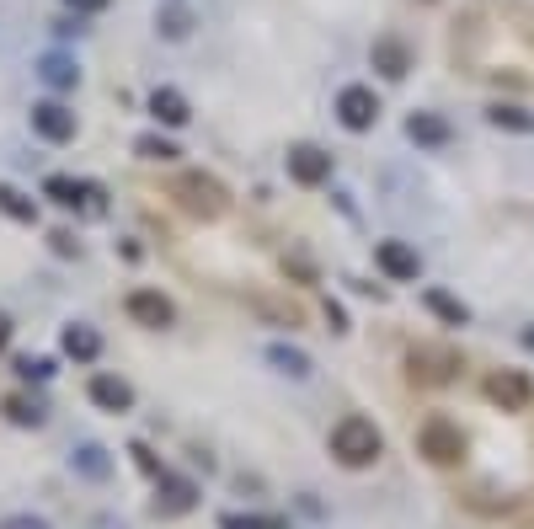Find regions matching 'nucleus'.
Returning <instances> with one entry per match:
<instances>
[{"mask_svg":"<svg viewBox=\"0 0 534 529\" xmlns=\"http://www.w3.org/2000/svg\"><path fill=\"white\" fill-rule=\"evenodd\" d=\"M380 449H385L380 428H374L369 417H358V412H348V417L332 428V455H337L342 465H353V471L374 465V460H380Z\"/></svg>","mask_w":534,"mask_h":529,"instance_id":"f257e3e1","label":"nucleus"},{"mask_svg":"<svg viewBox=\"0 0 534 529\" xmlns=\"http://www.w3.org/2000/svg\"><path fill=\"white\" fill-rule=\"evenodd\" d=\"M171 198L193 214V220H225L230 214V193L219 177H203V171H182L177 188H171Z\"/></svg>","mask_w":534,"mask_h":529,"instance_id":"f03ea898","label":"nucleus"},{"mask_svg":"<svg viewBox=\"0 0 534 529\" xmlns=\"http://www.w3.org/2000/svg\"><path fill=\"white\" fill-rule=\"evenodd\" d=\"M460 369H465V359L454 348H412V353H406V375H412V385H422V391L449 385Z\"/></svg>","mask_w":534,"mask_h":529,"instance_id":"7ed1b4c3","label":"nucleus"},{"mask_svg":"<svg viewBox=\"0 0 534 529\" xmlns=\"http://www.w3.org/2000/svg\"><path fill=\"white\" fill-rule=\"evenodd\" d=\"M417 449L433 465H460L465 460V433H460V423H449V417H428L422 433H417Z\"/></svg>","mask_w":534,"mask_h":529,"instance_id":"20e7f679","label":"nucleus"},{"mask_svg":"<svg viewBox=\"0 0 534 529\" xmlns=\"http://www.w3.org/2000/svg\"><path fill=\"white\" fill-rule=\"evenodd\" d=\"M337 118H342V129L364 134V129H374V118H380V97H374L369 86H342V97H337Z\"/></svg>","mask_w":534,"mask_h":529,"instance_id":"39448f33","label":"nucleus"},{"mask_svg":"<svg viewBox=\"0 0 534 529\" xmlns=\"http://www.w3.org/2000/svg\"><path fill=\"white\" fill-rule=\"evenodd\" d=\"M123 310H129V321L150 326V332H166V326L177 321V310H171V300L161 289H134L129 300H123Z\"/></svg>","mask_w":534,"mask_h":529,"instance_id":"423d86ee","label":"nucleus"},{"mask_svg":"<svg viewBox=\"0 0 534 529\" xmlns=\"http://www.w3.org/2000/svg\"><path fill=\"white\" fill-rule=\"evenodd\" d=\"M289 177L300 182V188H321V182L332 177V155L316 150V145H294L289 150Z\"/></svg>","mask_w":534,"mask_h":529,"instance_id":"0eeeda50","label":"nucleus"},{"mask_svg":"<svg viewBox=\"0 0 534 529\" xmlns=\"http://www.w3.org/2000/svg\"><path fill=\"white\" fill-rule=\"evenodd\" d=\"M33 134L49 139V145H65V139H75V113L65 102H38L33 107Z\"/></svg>","mask_w":534,"mask_h":529,"instance_id":"6e6552de","label":"nucleus"},{"mask_svg":"<svg viewBox=\"0 0 534 529\" xmlns=\"http://www.w3.org/2000/svg\"><path fill=\"white\" fill-rule=\"evenodd\" d=\"M486 396H492L502 412H524L534 391H529V380L518 375V369H497V375H486Z\"/></svg>","mask_w":534,"mask_h":529,"instance_id":"1a4fd4ad","label":"nucleus"},{"mask_svg":"<svg viewBox=\"0 0 534 529\" xmlns=\"http://www.w3.org/2000/svg\"><path fill=\"white\" fill-rule=\"evenodd\" d=\"M374 262H380V273L396 278V284H412V278L422 273V262H417V252L406 241H380L374 246Z\"/></svg>","mask_w":534,"mask_h":529,"instance_id":"9d476101","label":"nucleus"},{"mask_svg":"<svg viewBox=\"0 0 534 529\" xmlns=\"http://www.w3.org/2000/svg\"><path fill=\"white\" fill-rule=\"evenodd\" d=\"M374 70L385 75V81H401L406 70H412V49H406L401 38H374Z\"/></svg>","mask_w":534,"mask_h":529,"instance_id":"9b49d317","label":"nucleus"},{"mask_svg":"<svg viewBox=\"0 0 534 529\" xmlns=\"http://www.w3.org/2000/svg\"><path fill=\"white\" fill-rule=\"evenodd\" d=\"M406 139H412V145H428V150H444L454 139V129L438 113H412L406 118Z\"/></svg>","mask_w":534,"mask_h":529,"instance_id":"f8f14e48","label":"nucleus"},{"mask_svg":"<svg viewBox=\"0 0 534 529\" xmlns=\"http://www.w3.org/2000/svg\"><path fill=\"white\" fill-rule=\"evenodd\" d=\"M150 113L161 118L166 129H182V123L193 118V107H187V97H182L177 86H155V91H150Z\"/></svg>","mask_w":534,"mask_h":529,"instance_id":"ddd939ff","label":"nucleus"},{"mask_svg":"<svg viewBox=\"0 0 534 529\" xmlns=\"http://www.w3.org/2000/svg\"><path fill=\"white\" fill-rule=\"evenodd\" d=\"M193 503H198V487H193V481L161 471V497H155V513H187Z\"/></svg>","mask_w":534,"mask_h":529,"instance_id":"4468645a","label":"nucleus"},{"mask_svg":"<svg viewBox=\"0 0 534 529\" xmlns=\"http://www.w3.org/2000/svg\"><path fill=\"white\" fill-rule=\"evenodd\" d=\"M91 401H97L102 412H129L134 391H129V380H118V375H97L91 380Z\"/></svg>","mask_w":534,"mask_h":529,"instance_id":"2eb2a0df","label":"nucleus"},{"mask_svg":"<svg viewBox=\"0 0 534 529\" xmlns=\"http://www.w3.org/2000/svg\"><path fill=\"white\" fill-rule=\"evenodd\" d=\"M59 342H65V353H70L75 364H91V359H97V353H102V337L91 332V326H81V321H75V326H65V337H59Z\"/></svg>","mask_w":534,"mask_h":529,"instance_id":"dca6fc26","label":"nucleus"},{"mask_svg":"<svg viewBox=\"0 0 534 529\" xmlns=\"http://www.w3.org/2000/svg\"><path fill=\"white\" fill-rule=\"evenodd\" d=\"M38 75H43V86H54V91H70L75 81H81L75 59H65V54H43L38 59Z\"/></svg>","mask_w":534,"mask_h":529,"instance_id":"f3484780","label":"nucleus"},{"mask_svg":"<svg viewBox=\"0 0 534 529\" xmlns=\"http://www.w3.org/2000/svg\"><path fill=\"white\" fill-rule=\"evenodd\" d=\"M75 471L91 476V481H102L107 471H113V465H107V449L102 444H81V449H75Z\"/></svg>","mask_w":534,"mask_h":529,"instance_id":"a211bd4d","label":"nucleus"},{"mask_svg":"<svg viewBox=\"0 0 534 529\" xmlns=\"http://www.w3.org/2000/svg\"><path fill=\"white\" fill-rule=\"evenodd\" d=\"M267 359L284 369V375H294V380H305V375H310V359H305L300 348H284V342H273V348H267Z\"/></svg>","mask_w":534,"mask_h":529,"instance_id":"6ab92c4d","label":"nucleus"},{"mask_svg":"<svg viewBox=\"0 0 534 529\" xmlns=\"http://www.w3.org/2000/svg\"><path fill=\"white\" fill-rule=\"evenodd\" d=\"M428 310H433V316H444L449 326H465V305L454 300V294H444V289H428Z\"/></svg>","mask_w":534,"mask_h":529,"instance_id":"aec40b11","label":"nucleus"},{"mask_svg":"<svg viewBox=\"0 0 534 529\" xmlns=\"http://www.w3.org/2000/svg\"><path fill=\"white\" fill-rule=\"evenodd\" d=\"M0 209H6L11 220H38V204H33V198H22L17 188H6V182H0Z\"/></svg>","mask_w":534,"mask_h":529,"instance_id":"412c9836","label":"nucleus"},{"mask_svg":"<svg viewBox=\"0 0 534 529\" xmlns=\"http://www.w3.org/2000/svg\"><path fill=\"white\" fill-rule=\"evenodd\" d=\"M134 150L145 155V161H161V166H166V161H177V155H182V150L171 145V139H161V134H145V139H139Z\"/></svg>","mask_w":534,"mask_h":529,"instance_id":"4be33fe9","label":"nucleus"},{"mask_svg":"<svg viewBox=\"0 0 534 529\" xmlns=\"http://www.w3.org/2000/svg\"><path fill=\"white\" fill-rule=\"evenodd\" d=\"M492 123H497V129H513V134H529L534 129V118L524 113V107H492Z\"/></svg>","mask_w":534,"mask_h":529,"instance_id":"5701e85b","label":"nucleus"},{"mask_svg":"<svg viewBox=\"0 0 534 529\" xmlns=\"http://www.w3.org/2000/svg\"><path fill=\"white\" fill-rule=\"evenodd\" d=\"M6 412L17 417L22 428H38V423H43V401H27V396H11V401H6Z\"/></svg>","mask_w":534,"mask_h":529,"instance_id":"b1692460","label":"nucleus"},{"mask_svg":"<svg viewBox=\"0 0 534 529\" xmlns=\"http://www.w3.org/2000/svg\"><path fill=\"white\" fill-rule=\"evenodd\" d=\"M155 27H161L166 38H187V33H193V17H187V11H161V22H155Z\"/></svg>","mask_w":534,"mask_h":529,"instance_id":"393cba45","label":"nucleus"},{"mask_svg":"<svg viewBox=\"0 0 534 529\" xmlns=\"http://www.w3.org/2000/svg\"><path fill=\"white\" fill-rule=\"evenodd\" d=\"M43 193H49L54 204H75V198H81V188H75L70 177H49V182H43Z\"/></svg>","mask_w":534,"mask_h":529,"instance_id":"a878e982","label":"nucleus"},{"mask_svg":"<svg viewBox=\"0 0 534 529\" xmlns=\"http://www.w3.org/2000/svg\"><path fill=\"white\" fill-rule=\"evenodd\" d=\"M17 375H27V380H49L54 364H49V359H17Z\"/></svg>","mask_w":534,"mask_h":529,"instance_id":"bb28decb","label":"nucleus"},{"mask_svg":"<svg viewBox=\"0 0 534 529\" xmlns=\"http://www.w3.org/2000/svg\"><path fill=\"white\" fill-rule=\"evenodd\" d=\"M225 529H289V524L284 519H235V513H230Z\"/></svg>","mask_w":534,"mask_h":529,"instance_id":"cd10ccee","label":"nucleus"},{"mask_svg":"<svg viewBox=\"0 0 534 529\" xmlns=\"http://www.w3.org/2000/svg\"><path fill=\"white\" fill-rule=\"evenodd\" d=\"M65 6L75 11V17H97V11H107L113 0H65Z\"/></svg>","mask_w":534,"mask_h":529,"instance_id":"c85d7f7f","label":"nucleus"},{"mask_svg":"<svg viewBox=\"0 0 534 529\" xmlns=\"http://www.w3.org/2000/svg\"><path fill=\"white\" fill-rule=\"evenodd\" d=\"M0 529H49V524H43V519H27V513H22V519H6Z\"/></svg>","mask_w":534,"mask_h":529,"instance_id":"c756f323","label":"nucleus"},{"mask_svg":"<svg viewBox=\"0 0 534 529\" xmlns=\"http://www.w3.org/2000/svg\"><path fill=\"white\" fill-rule=\"evenodd\" d=\"M6 342H11V316L0 310V348H6Z\"/></svg>","mask_w":534,"mask_h":529,"instance_id":"7c9ffc66","label":"nucleus"},{"mask_svg":"<svg viewBox=\"0 0 534 529\" xmlns=\"http://www.w3.org/2000/svg\"><path fill=\"white\" fill-rule=\"evenodd\" d=\"M524 348H534V332H524Z\"/></svg>","mask_w":534,"mask_h":529,"instance_id":"2f4dec72","label":"nucleus"},{"mask_svg":"<svg viewBox=\"0 0 534 529\" xmlns=\"http://www.w3.org/2000/svg\"><path fill=\"white\" fill-rule=\"evenodd\" d=\"M529 38H534V27H529Z\"/></svg>","mask_w":534,"mask_h":529,"instance_id":"473e14b6","label":"nucleus"}]
</instances>
